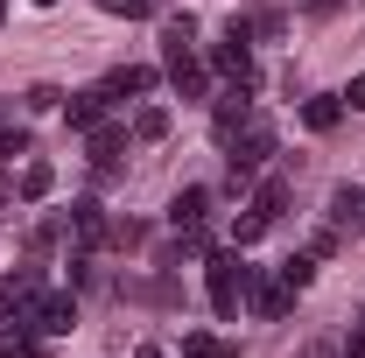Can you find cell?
I'll return each instance as SVG.
<instances>
[{
    "label": "cell",
    "mask_w": 365,
    "mask_h": 358,
    "mask_svg": "<svg viewBox=\"0 0 365 358\" xmlns=\"http://www.w3.org/2000/svg\"><path fill=\"white\" fill-rule=\"evenodd\" d=\"M253 267L239 253H204V288H211V310L218 316H239V295H246Z\"/></svg>",
    "instance_id": "1"
},
{
    "label": "cell",
    "mask_w": 365,
    "mask_h": 358,
    "mask_svg": "<svg viewBox=\"0 0 365 358\" xmlns=\"http://www.w3.org/2000/svg\"><path fill=\"white\" fill-rule=\"evenodd\" d=\"M267 155H274V127H267V120H246V127L232 134V190H246Z\"/></svg>",
    "instance_id": "2"
},
{
    "label": "cell",
    "mask_w": 365,
    "mask_h": 358,
    "mask_svg": "<svg viewBox=\"0 0 365 358\" xmlns=\"http://www.w3.org/2000/svg\"><path fill=\"white\" fill-rule=\"evenodd\" d=\"M71 323H78V302L71 295H36L29 310L14 316V330H36V337H63Z\"/></svg>",
    "instance_id": "3"
},
{
    "label": "cell",
    "mask_w": 365,
    "mask_h": 358,
    "mask_svg": "<svg viewBox=\"0 0 365 358\" xmlns=\"http://www.w3.org/2000/svg\"><path fill=\"white\" fill-rule=\"evenodd\" d=\"M211 71H218V78H232L239 91H253V85H260V71H253V49L239 43V36H225V43H211Z\"/></svg>",
    "instance_id": "4"
},
{
    "label": "cell",
    "mask_w": 365,
    "mask_h": 358,
    "mask_svg": "<svg viewBox=\"0 0 365 358\" xmlns=\"http://www.w3.org/2000/svg\"><path fill=\"white\" fill-rule=\"evenodd\" d=\"M36 295H43V274H36V267H21V274H7V281H0V323H14V316L29 310V302H36Z\"/></svg>",
    "instance_id": "5"
},
{
    "label": "cell",
    "mask_w": 365,
    "mask_h": 358,
    "mask_svg": "<svg viewBox=\"0 0 365 358\" xmlns=\"http://www.w3.org/2000/svg\"><path fill=\"white\" fill-rule=\"evenodd\" d=\"M246 295H253V310H260V316H288V302H295V288H288L281 274H274V281L253 274V281H246Z\"/></svg>",
    "instance_id": "6"
},
{
    "label": "cell",
    "mask_w": 365,
    "mask_h": 358,
    "mask_svg": "<svg viewBox=\"0 0 365 358\" xmlns=\"http://www.w3.org/2000/svg\"><path fill=\"white\" fill-rule=\"evenodd\" d=\"M204 211H211V190H204V183H190V190H176V204H169V225L190 232V225H204Z\"/></svg>",
    "instance_id": "7"
},
{
    "label": "cell",
    "mask_w": 365,
    "mask_h": 358,
    "mask_svg": "<svg viewBox=\"0 0 365 358\" xmlns=\"http://www.w3.org/2000/svg\"><path fill=\"white\" fill-rule=\"evenodd\" d=\"M148 85H155V71H140V63H120V71L106 78V98H140Z\"/></svg>",
    "instance_id": "8"
},
{
    "label": "cell",
    "mask_w": 365,
    "mask_h": 358,
    "mask_svg": "<svg viewBox=\"0 0 365 358\" xmlns=\"http://www.w3.org/2000/svg\"><path fill=\"white\" fill-rule=\"evenodd\" d=\"M63 113H71V127H85V134H91V127H98V113H106V85H98V91H71V106H63Z\"/></svg>",
    "instance_id": "9"
},
{
    "label": "cell",
    "mask_w": 365,
    "mask_h": 358,
    "mask_svg": "<svg viewBox=\"0 0 365 358\" xmlns=\"http://www.w3.org/2000/svg\"><path fill=\"white\" fill-rule=\"evenodd\" d=\"M330 218H337V225H359L365 218V190H359V183H337V190H330Z\"/></svg>",
    "instance_id": "10"
},
{
    "label": "cell",
    "mask_w": 365,
    "mask_h": 358,
    "mask_svg": "<svg viewBox=\"0 0 365 358\" xmlns=\"http://www.w3.org/2000/svg\"><path fill=\"white\" fill-rule=\"evenodd\" d=\"M337 120H344V98H309V106H302V127H309V134H330Z\"/></svg>",
    "instance_id": "11"
},
{
    "label": "cell",
    "mask_w": 365,
    "mask_h": 358,
    "mask_svg": "<svg viewBox=\"0 0 365 358\" xmlns=\"http://www.w3.org/2000/svg\"><path fill=\"white\" fill-rule=\"evenodd\" d=\"M120 148H127V127H106V120L91 127V162H98V169H113V155H120Z\"/></svg>",
    "instance_id": "12"
},
{
    "label": "cell",
    "mask_w": 365,
    "mask_h": 358,
    "mask_svg": "<svg viewBox=\"0 0 365 358\" xmlns=\"http://www.w3.org/2000/svg\"><path fill=\"white\" fill-rule=\"evenodd\" d=\"M71 225H78V239H85V246H98V239H106V211H98V204H71Z\"/></svg>",
    "instance_id": "13"
},
{
    "label": "cell",
    "mask_w": 365,
    "mask_h": 358,
    "mask_svg": "<svg viewBox=\"0 0 365 358\" xmlns=\"http://www.w3.org/2000/svg\"><path fill=\"white\" fill-rule=\"evenodd\" d=\"M246 120H253V113H246V91H225V106H218V140H232Z\"/></svg>",
    "instance_id": "14"
},
{
    "label": "cell",
    "mask_w": 365,
    "mask_h": 358,
    "mask_svg": "<svg viewBox=\"0 0 365 358\" xmlns=\"http://www.w3.org/2000/svg\"><path fill=\"white\" fill-rule=\"evenodd\" d=\"M281 204H288V183H281V176H267V183H260V190H253V211H260V218H281Z\"/></svg>",
    "instance_id": "15"
},
{
    "label": "cell",
    "mask_w": 365,
    "mask_h": 358,
    "mask_svg": "<svg viewBox=\"0 0 365 358\" xmlns=\"http://www.w3.org/2000/svg\"><path fill=\"white\" fill-rule=\"evenodd\" d=\"M49 190H56V169H49V162H29V169H21V197H29V204H43Z\"/></svg>",
    "instance_id": "16"
},
{
    "label": "cell",
    "mask_w": 365,
    "mask_h": 358,
    "mask_svg": "<svg viewBox=\"0 0 365 358\" xmlns=\"http://www.w3.org/2000/svg\"><path fill=\"white\" fill-rule=\"evenodd\" d=\"M182 358H239V344H218L211 330H190L182 337Z\"/></svg>",
    "instance_id": "17"
},
{
    "label": "cell",
    "mask_w": 365,
    "mask_h": 358,
    "mask_svg": "<svg viewBox=\"0 0 365 358\" xmlns=\"http://www.w3.org/2000/svg\"><path fill=\"white\" fill-rule=\"evenodd\" d=\"M281 281H288V288L302 295V288L317 281V253H288V260H281Z\"/></svg>",
    "instance_id": "18"
},
{
    "label": "cell",
    "mask_w": 365,
    "mask_h": 358,
    "mask_svg": "<svg viewBox=\"0 0 365 358\" xmlns=\"http://www.w3.org/2000/svg\"><path fill=\"white\" fill-rule=\"evenodd\" d=\"M169 134V106H140L134 113V140H162Z\"/></svg>",
    "instance_id": "19"
},
{
    "label": "cell",
    "mask_w": 365,
    "mask_h": 358,
    "mask_svg": "<svg viewBox=\"0 0 365 358\" xmlns=\"http://www.w3.org/2000/svg\"><path fill=\"white\" fill-rule=\"evenodd\" d=\"M0 358H43L36 330H0Z\"/></svg>",
    "instance_id": "20"
},
{
    "label": "cell",
    "mask_w": 365,
    "mask_h": 358,
    "mask_svg": "<svg viewBox=\"0 0 365 358\" xmlns=\"http://www.w3.org/2000/svg\"><path fill=\"white\" fill-rule=\"evenodd\" d=\"M260 232H267V218H260V211H246V218L232 225V246H253V239H260Z\"/></svg>",
    "instance_id": "21"
},
{
    "label": "cell",
    "mask_w": 365,
    "mask_h": 358,
    "mask_svg": "<svg viewBox=\"0 0 365 358\" xmlns=\"http://www.w3.org/2000/svg\"><path fill=\"white\" fill-rule=\"evenodd\" d=\"M0 155H7V162L29 155V134H21V127H0Z\"/></svg>",
    "instance_id": "22"
},
{
    "label": "cell",
    "mask_w": 365,
    "mask_h": 358,
    "mask_svg": "<svg viewBox=\"0 0 365 358\" xmlns=\"http://www.w3.org/2000/svg\"><path fill=\"white\" fill-rule=\"evenodd\" d=\"M98 7H106V14H127V21H140V14H148V0H98Z\"/></svg>",
    "instance_id": "23"
},
{
    "label": "cell",
    "mask_w": 365,
    "mask_h": 358,
    "mask_svg": "<svg viewBox=\"0 0 365 358\" xmlns=\"http://www.w3.org/2000/svg\"><path fill=\"white\" fill-rule=\"evenodd\" d=\"M29 106H36V113H49V106H63V91H56V85H36V91H29Z\"/></svg>",
    "instance_id": "24"
},
{
    "label": "cell",
    "mask_w": 365,
    "mask_h": 358,
    "mask_svg": "<svg viewBox=\"0 0 365 358\" xmlns=\"http://www.w3.org/2000/svg\"><path fill=\"white\" fill-rule=\"evenodd\" d=\"M337 98H344V106H351V113H365V78H351V85L337 91Z\"/></svg>",
    "instance_id": "25"
},
{
    "label": "cell",
    "mask_w": 365,
    "mask_h": 358,
    "mask_svg": "<svg viewBox=\"0 0 365 358\" xmlns=\"http://www.w3.org/2000/svg\"><path fill=\"white\" fill-rule=\"evenodd\" d=\"M344 358H365V323L351 330V344H344Z\"/></svg>",
    "instance_id": "26"
},
{
    "label": "cell",
    "mask_w": 365,
    "mask_h": 358,
    "mask_svg": "<svg viewBox=\"0 0 365 358\" xmlns=\"http://www.w3.org/2000/svg\"><path fill=\"white\" fill-rule=\"evenodd\" d=\"M337 7H344V0H309V14H337Z\"/></svg>",
    "instance_id": "27"
},
{
    "label": "cell",
    "mask_w": 365,
    "mask_h": 358,
    "mask_svg": "<svg viewBox=\"0 0 365 358\" xmlns=\"http://www.w3.org/2000/svg\"><path fill=\"white\" fill-rule=\"evenodd\" d=\"M134 358H162V352H155V344H140V352H134Z\"/></svg>",
    "instance_id": "28"
},
{
    "label": "cell",
    "mask_w": 365,
    "mask_h": 358,
    "mask_svg": "<svg viewBox=\"0 0 365 358\" xmlns=\"http://www.w3.org/2000/svg\"><path fill=\"white\" fill-rule=\"evenodd\" d=\"M0 21H7V0H0Z\"/></svg>",
    "instance_id": "29"
},
{
    "label": "cell",
    "mask_w": 365,
    "mask_h": 358,
    "mask_svg": "<svg viewBox=\"0 0 365 358\" xmlns=\"http://www.w3.org/2000/svg\"><path fill=\"white\" fill-rule=\"evenodd\" d=\"M0 127H7V106H0Z\"/></svg>",
    "instance_id": "30"
},
{
    "label": "cell",
    "mask_w": 365,
    "mask_h": 358,
    "mask_svg": "<svg viewBox=\"0 0 365 358\" xmlns=\"http://www.w3.org/2000/svg\"><path fill=\"white\" fill-rule=\"evenodd\" d=\"M36 7H56V0H36Z\"/></svg>",
    "instance_id": "31"
},
{
    "label": "cell",
    "mask_w": 365,
    "mask_h": 358,
    "mask_svg": "<svg viewBox=\"0 0 365 358\" xmlns=\"http://www.w3.org/2000/svg\"><path fill=\"white\" fill-rule=\"evenodd\" d=\"M359 225H365V218H359Z\"/></svg>",
    "instance_id": "32"
}]
</instances>
